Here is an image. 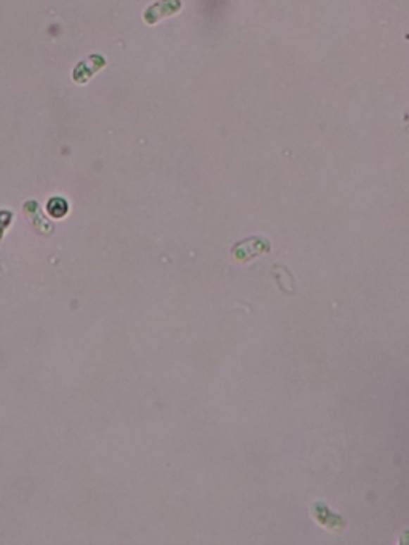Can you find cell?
<instances>
[{
    "label": "cell",
    "mask_w": 409,
    "mask_h": 545,
    "mask_svg": "<svg viewBox=\"0 0 409 545\" xmlns=\"http://www.w3.org/2000/svg\"><path fill=\"white\" fill-rule=\"evenodd\" d=\"M46 208H49V213L51 216L61 218L68 213V201L56 197L49 201V206H46Z\"/></svg>",
    "instance_id": "7a4b0ae2"
},
{
    "label": "cell",
    "mask_w": 409,
    "mask_h": 545,
    "mask_svg": "<svg viewBox=\"0 0 409 545\" xmlns=\"http://www.w3.org/2000/svg\"><path fill=\"white\" fill-rule=\"evenodd\" d=\"M181 8V0H160L158 4L152 5V7L146 11V23L147 25H153L158 20H162L163 16L175 15L177 10Z\"/></svg>",
    "instance_id": "6da1fadb"
}]
</instances>
